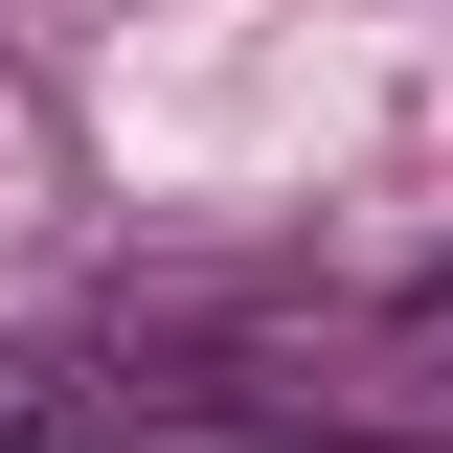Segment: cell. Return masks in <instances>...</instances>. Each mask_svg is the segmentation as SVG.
<instances>
[{"label": "cell", "mask_w": 453, "mask_h": 453, "mask_svg": "<svg viewBox=\"0 0 453 453\" xmlns=\"http://www.w3.org/2000/svg\"><path fill=\"white\" fill-rule=\"evenodd\" d=\"M431 340H453V295H431Z\"/></svg>", "instance_id": "cell-2"}, {"label": "cell", "mask_w": 453, "mask_h": 453, "mask_svg": "<svg viewBox=\"0 0 453 453\" xmlns=\"http://www.w3.org/2000/svg\"><path fill=\"white\" fill-rule=\"evenodd\" d=\"M0 453H68V431H46V408H23V431H0Z\"/></svg>", "instance_id": "cell-1"}]
</instances>
